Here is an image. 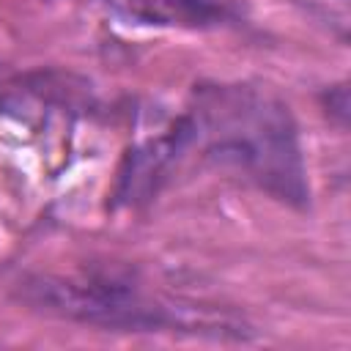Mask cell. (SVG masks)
I'll list each match as a JSON object with an SVG mask.
<instances>
[{
	"mask_svg": "<svg viewBox=\"0 0 351 351\" xmlns=\"http://www.w3.org/2000/svg\"><path fill=\"white\" fill-rule=\"evenodd\" d=\"M195 145L206 156L271 195L304 208L310 200L299 129L288 104L250 82L200 85L186 110Z\"/></svg>",
	"mask_w": 351,
	"mask_h": 351,
	"instance_id": "obj_1",
	"label": "cell"
},
{
	"mask_svg": "<svg viewBox=\"0 0 351 351\" xmlns=\"http://www.w3.org/2000/svg\"><path fill=\"white\" fill-rule=\"evenodd\" d=\"M129 16L162 27H217L233 19L228 0H110Z\"/></svg>",
	"mask_w": 351,
	"mask_h": 351,
	"instance_id": "obj_4",
	"label": "cell"
},
{
	"mask_svg": "<svg viewBox=\"0 0 351 351\" xmlns=\"http://www.w3.org/2000/svg\"><path fill=\"white\" fill-rule=\"evenodd\" d=\"M340 3H346V0H340Z\"/></svg>",
	"mask_w": 351,
	"mask_h": 351,
	"instance_id": "obj_5",
	"label": "cell"
},
{
	"mask_svg": "<svg viewBox=\"0 0 351 351\" xmlns=\"http://www.w3.org/2000/svg\"><path fill=\"white\" fill-rule=\"evenodd\" d=\"M14 291L36 313L107 332H170L208 340L252 337L247 318L228 307L148 293L110 271L25 274Z\"/></svg>",
	"mask_w": 351,
	"mask_h": 351,
	"instance_id": "obj_2",
	"label": "cell"
},
{
	"mask_svg": "<svg viewBox=\"0 0 351 351\" xmlns=\"http://www.w3.org/2000/svg\"><path fill=\"white\" fill-rule=\"evenodd\" d=\"M192 145H195V134H192V123H189L186 112L181 118H176L173 126L165 129L159 137L137 143L126 154V159L118 170V184L112 192L115 206L148 203L159 192V186L167 181L176 162Z\"/></svg>",
	"mask_w": 351,
	"mask_h": 351,
	"instance_id": "obj_3",
	"label": "cell"
}]
</instances>
